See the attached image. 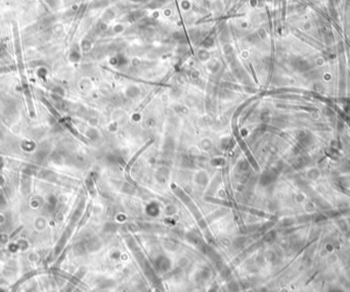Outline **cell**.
I'll use <instances>...</instances> for the list:
<instances>
[{
  "mask_svg": "<svg viewBox=\"0 0 350 292\" xmlns=\"http://www.w3.org/2000/svg\"><path fill=\"white\" fill-rule=\"evenodd\" d=\"M165 1L166 0H156V1L153 2V4H150V6H152V7H158V6H161L164 4Z\"/></svg>",
  "mask_w": 350,
  "mask_h": 292,
  "instance_id": "6da1fadb",
  "label": "cell"
},
{
  "mask_svg": "<svg viewBox=\"0 0 350 292\" xmlns=\"http://www.w3.org/2000/svg\"><path fill=\"white\" fill-rule=\"evenodd\" d=\"M2 165H3V162H2V160H1V158H0V169H1V167H2Z\"/></svg>",
  "mask_w": 350,
  "mask_h": 292,
  "instance_id": "7a4b0ae2",
  "label": "cell"
}]
</instances>
